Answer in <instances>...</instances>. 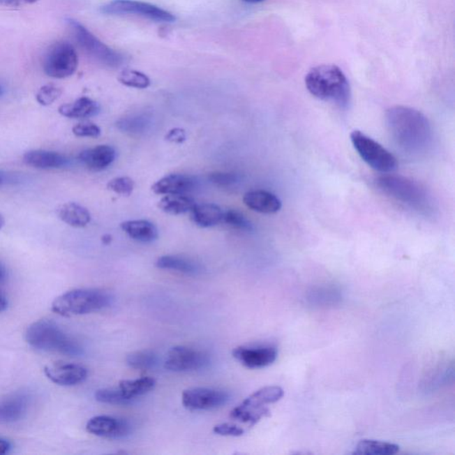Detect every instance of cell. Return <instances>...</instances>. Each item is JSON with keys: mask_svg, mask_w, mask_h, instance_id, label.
<instances>
[{"mask_svg": "<svg viewBox=\"0 0 455 455\" xmlns=\"http://www.w3.org/2000/svg\"><path fill=\"white\" fill-rule=\"evenodd\" d=\"M387 129L393 142L405 154H427L433 142V130L424 113L411 107L393 106L385 114Z\"/></svg>", "mask_w": 455, "mask_h": 455, "instance_id": "obj_1", "label": "cell"}, {"mask_svg": "<svg viewBox=\"0 0 455 455\" xmlns=\"http://www.w3.org/2000/svg\"><path fill=\"white\" fill-rule=\"evenodd\" d=\"M305 84L312 96L346 109L352 100V89L345 74L334 64L312 68L305 77Z\"/></svg>", "mask_w": 455, "mask_h": 455, "instance_id": "obj_2", "label": "cell"}, {"mask_svg": "<svg viewBox=\"0 0 455 455\" xmlns=\"http://www.w3.org/2000/svg\"><path fill=\"white\" fill-rule=\"evenodd\" d=\"M379 190L396 202L404 204L415 212L431 216L435 211L433 197L417 181L401 175L385 174L376 179Z\"/></svg>", "mask_w": 455, "mask_h": 455, "instance_id": "obj_3", "label": "cell"}, {"mask_svg": "<svg viewBox=\"0 0 455 455\" xmlns=\"http://www.w3.org/2000/svg\"><path fill=\"white\" fill-rule=\"evenodd\" d=\"M25 340L29 345L42 352H58L70 357L83 353L77 341L51 320H38L31 324L26 330Z\"/></svg>", "mask_w": 455, "mask_h": 455, "instance_id": "obj_4", "label": "cell"}, {"mask_svg": "<svg viewBox=\"0 0 455 455\" xmlns=\"http://www.w3.org/2000/svg\"><path fill=\"white\" fill-rule=\"evenodd\" d=\"M112 297L98 289H75L55 299L52 311L60 316L73 317L93 313L109 306Z\"/></svg>", "mask_w": 455, "mask_h": 455, "instance_id": "obj_5", "label": "cell"}, {"mask_svg": "<svg viewBox=\"0 0 455 455\" xmlns=\"http://www.w3.org/2000/svg\"><path fill=\"white\" fill-rule=\"evenodd\" d=\"M350 140L360 158L375 170L389 174L398 168L395 156L363 132L355 130L350 134Z\"/></svg>", "mask_w": 455, "mask_h": 455, "instance_id": "obj_6", "label": "cell"}, {"mask_svg": "<svg viewBox=\"0 0 455 455\" xmlns=\"http://www.w3.org/2000/svg\"><path fill=\"white\" fill-rule=\"evenodd\" d=\"M67 22L75 40L89 57L110 68H119L124 64L125 58L122 54L103 43L80 22L71 18L68 19Z\"/></svg>", "mask_w": 455, "mask_h": 455, "instance_id": "obj_7", "label": "cell"}, {"mask_svg": "<svg viewBox=\"0 0 455 455\" xmlns=\"http://www.w3.org/2000/svg\"><path fill=\"white\" fill-rule=\"evenodd\" d=\"M79 66V57L73 45L61 41L54 44L45 55V73L54 79H65L71 76Z\"/></svg>", "mask_w": 455, "mask_h": 455, "instance_id": "obj_8", "label": "cell"}, {"mask_svg": "<svg viewBox=\"0 0 455 455\" xmlns=\"http://www.w3.org/2000/svg\"><path fill=\"white\" fill-rule=\"evenodd\" d=\"M108 15H137L157 22H173L175 17L170 12L149 3L135 0H113L100 8Z\"/></svg>", "mask_w": 455, "mask_h": 455, "instance_id": "obj_9", "label": "cell"}, {"mask_svg": "<svg viewBox=\"0 0 455 455\" xmlns=\"http://www.w3.org/2000/svg\"><path fill=\"white\" fill-rule=\"evenodd\" d=\"M210 357L201 350L186 346L172 348L165 362V368L172 372L197 371L209 365Z\"/></svg>", "mask_w": 455, "mask_h": 455, "instance_id": "obj_10", "label": "cell"}, {"mask_svg": "<svg viewBox=\"0 0 455 455\" xmlns=\"http://www.w3.org/2000/svg\"><path fill=\"white\" fill-rule=\"evenodd\" d=\"M181 401L188 410H213L225 405L230 401V395L216 389L193 388L184 391Z\"/></svg>", "mask_w": 455, "mask_h": 455, "instance_id": "obj_11", "label": "cell"}, {"mask_svg": "<svg viewBox=\"0 0 455 455\" xmlns=\"http://www.w3.org/2000/svg\"><path fill=\"white\" fill-rule=\"evenodd\" d=\"M278 349L271 344L239 346L233 350L234 359L250 369L264 368L272 365L278 357Z\"/></svg>", "mask_w": 455, "mask_h": 455, "instance_id": "obj_12", "label": "cell"}, {"mask_svg": "<svg viewBox=\"0 0 455 455\" xmlns=\"http://www.w3.org/2000/svg\"><path fill=\"white\" fill-rule=\"evenodd\" d=\"M86 428L89 433L109 440H121L128 435L131 430L128 422L107 415L90 419Z\"/></svg>", "mask_w": 455, "mask_h": 455, "instance_id": "obj_13", "label": "cell"}, {"mask_svg": "<svg viewBox=\"0 0 455 455\" xmlns=\"http://www.w3.org/2000/svg\"><path fill=\"white\" fill-rule=\"evenodd\" d=\"M45 375L55 385L70 387L86 381L89 371L77 364H52L45 367Z\"/></svg>", "mask_w": 455, "mask_h": 455, "instance_id": "obj_14", "label": "cell"}, {"mask_svg": "<svg viewBox=\"0 0 455 455\" xmlns=\"http://www.w3.org/2000/svg\"><path fill=\"white\" fill-rule=\"evenodd\" d=\"M30 396L26 393H15L0 401V424H14L27 412Z\"/></svg>", "mask_w": 455, "mask_h": 455, "instance_id": "obj_15", "label": "cell"}, {"mask_svg": "<svg viewBox=\"0 0 455 455\" xmlns=\"http://www.w3.org/2000/svg\"><path fill=\"white\" fill-rule=\"evenodd\" d=\"M80 161L91 171H102L112 165L116 158L115 149L110 145H98L84 149L79 155Z\"/></svg>", "mask_w": 455, "mask_h": 455, "instance_id": "obj_16", "label": "cell"}, {"mask_svg": "<svg viewBox=\"0 0 455 455\" xmlns=\"http://www.w3.org/2000/svg\"><path fill=\"white\" fill-rule=\"evenodd\" d=\"M197 186V181L186 174H172L161 178L154 186L152 191L158 195L186 194Z\"/></svg>", "mask_w": 455, "mask_h": 455, "instance_id": "obj_17", "label": "cell"}, {"mask_svg": "<svg viewBox=\"0 0 455 455\" xmlns=\"http://www.w3.org/2000/svg\"><path fill=\"white\" fill-rule=\"evenodd\" d=\"M246 206L261 214H276L282 208V202L275 194L267 191H248L243 198Z\"/></svg>", "mask_w": 455, "mask_h": 455, "instance_id": "obj_18", "label": "cell"}, {"mask_svg": "<svg viewBox=\"0 0 455 455\" xmlns=\"http://www.w3.org/2000/svg\"><path fill=\"white\" fill-rule=\"evenodd\" d=\"M24 162L30 167L48 170L66 167L69 164V159L59 152L37 149L26 152Z\"/></svg>", "mask_w": 455, "mask_h": 455, "instance_id": "obj_19", "label": "cell"}, {"mask_svg": "<svg viewBox=\"0 0 455 455\" xmlns=\"http://www.w3.org/2000/svg\"><path fill=\"white\" fill-rule=\"evenodd\" d=\"M284 396V391L278 386H267L260 389L246 398L240 405L243 408L258 411L267 408V405L274 404L281 401Z\"/></svg>", "mask_w": 455, "mask_h": 455, "instance_id": "obj_20", "label": "cell"}, {"mask_svg": "<svg viewBox=\"0 0 455 455\" xmlns=\"http://www.w3.org/2000/svg\"><path fill=\"white\" fill-rule=\"evenodd\" d=\"M120 227L123 232L136 241L151 243L158 237V228L147 220L126 221L120 224Z\"/></svg>", "mask_w": 455, "mask_h": 455, "instance_id": "obj_21", "label": "cell"}, {"mask_svg": "<svg viewBox=\"0 0 455 455\" xmlns=\"http://www.w3.org/2000/svg\"><path fill=\"white\" fill-rule=\"evenodd\" d=\"M99 112V104L89 97H81L73 103L64 104L59 108L61 115L70 119L90 118Z\"/></svg>", "mask_w": 455, "mask_h": 455, "instance_id": "obj_22", "label": "cell"}, {"mask_svg": "<svg viewBox=\"0 0 455 455\" xmlns=\"http://www.w3.org/2000/svg\"><path fill=\"white\" fill-rule=\"evenodd\" d=\"M193 220L196 225L210 228L222 223L223 211L216 204H196L191 209Z\"/></svg>", "mask_w": 455, "mask_h": 455, "instance_id": "obj_23", "label": "cell"}, {"mask_svg": "<svg viewBox=\"0 0 455 455\" xmlns=\"http://www.w3.org/2000/svg\"><path fill=\"white\" fill-rule=\"evenodd\" d=\"M58 216L64 223L74 228L86 227L91 221L89 211L73 202L63 204L58 209Z\"/></svg>", "mask_w": 455, "mask_h": 455, "instance_id": "obj_24", "label": "cell"}, {"mask_svg": "<svg viewBox=\"0 0 455 455\" xmlns=\"http://www.w3.org/2000/svg\"><path fill=\"white\" fill-rule=\"evenodd\" d=\"M157 267L162 269L184 273L187 275H197L201 271L200 265L193 260L180 255H164L156 262Z\"/></svg>", "mask_w": 455, "mask_h": 455, "instance_id": "obj_25", "label": "cell"}, {"mask_svg": "<svg viewBox=\"0 0 455 455\" xmlns=\"http://www.w3.org/2000/svg\"><path fill=\"white\" fill-rule=\"evenodd\" d=\"M195 204L193 198L185 194H170L161 198L158 207L165 213L178 216L191 211Z\"/></svg>", "mask_w": 455, "mask_h": 455, "instance_id": "obj_26", "label": "cell"}, {"mask_svg": "<svg viewBox=\"0 0 455 455\" xmlns=\"http://www.w3.org/2000/svg\"><path fill=\"white\" fill-rule=\"evenodd\" d=\"M151 126V116L147 113H135L126 116L117 122V128L120 131L128 134L139 135L147 131Z\"/></svg>", "mask_w": 455, "mask_h": 455, "instance_id": "obj_27", "label": "cell"}, {"mask_svg": "<svg viewBox=\"0 0 455 455\" xmlns=\"http://www.w3.org/2000/svg\"><path fill=\"white\" fill-rule=\"evenodd\" d=\"M398 445L388 442L363 440L357 445L353 454L355 455H393L398 453Z\"/></svg>", "mask_w": 455, "mask_h": 455, "instance_id": "obj_28", "label": "cell"}, {"mask_svg": "<svg viewBox=\"0 0 455 455\" xmlns=\"http://www.w3.org/2000/svg\"><path fill=\"white\" fill-rule=\"evenodd\" d=\"M156 380L151 377H144L136 380H124L119 382V388L128 396L135 401L137 396L146 394L155 388Z\"/></svg>", "mask_w": 455, "mask_h": 455, "instance_id": "obj_29", "label": "cell"}, {"mask_svg": "<svg viewBox=\"0 0 455 455\" xmlns=\"http://www.w3.org/2000/svg\"><path fill=\"white\" fill-rule=\"evenodd\" d=\"M158 363V356L149 350L132 352L126 357V364L134 369L145 370L146 371V370L155 368Z\"/></svg>", "mask_w": 455, "mask_h": 455, "instance_id": "obj_30", "label": "cell"}, {"mask_svg": "<svg viewBox=\"0 0 455 455\" xmlns=\"http://www.w3.org/2000/svg\"><path fill=\"white\" fill-rule=\"evenodd\" d=\"M269 415H271V411H269V408L262 411H253L243 408L240 405L230 412V417L234 420H238L243 422V424H248L249 427L258 424L262 418L268 417Z\"/></svg>", "mask_w": 455, "mask_h": 455, "instance_id": "obj_31", "label": "cell"}, {"mask_svg": "<svg viewBox=\"0 0 455 455\" xmlns=\"http://www.w3.org/2000/svg\"><path fill=\"white\" fill-rule=\"evenodd\" d=\"M94 398L103 404L109 405H128L134 401L128 398L119 388L98 389L94 394Z\"/></svg>", "mask_w": 455, "mask_h": 455, "instance_id": "obj_32", "label": "cell"}, {"mask_svg": "<svg viewBox=\"0 0 455 455\" xmlns=\"http://www.w3.org/2000/svg\"><path fill=\"white\" fill-rule=\"evenodd\" d=\"M119 81L126 87H134V89H147L151 84V80L141 71L134 70H126L119 74Z\"/></svg>", "mask_w": 455, "mask_h": 455, "instance_id": "obj_33", "label": "cell"}, {"mask_svg": "<svg viewBox=\"0 0 455 455\" xmlns=\"http://www.w3.org/2000/svg\"><path fill=\"white\" fill-rule=\"evenodd\" d=\"M222 223L234 228V229L244 230V232H251L253 229V224L248 218L235 209H230L223 212Z\"/></svg>", "mask_w": 455, "mask_h": 455, "instance_id": "obj_34", "label": "cell"}, {"mask_svg": "<svg viewBox=\"0 0 455 455\" xmlns=\"http://www.w3.org/2000/svg\"><path fill=\"white\" fill-rule=\"evenodd\" d=\"M63 91L54 84H45L38 91L36 99L40 105L48 106L60 98Z\"/></svg>", "mask_w": 455, "mask_h": 455, "instance_id": "obj_35", "label": "cell"}, {"mask_svg": "<svg viewBox=\"0 0 455 455\" xmlns=\"http://www.w3.org/2000/svg\"><path fill=\"white\" fill-rule=\"evenodd\" d=\"M107 188L122 196H130L134 191L135 181L126 177H117L109 181Z\"/></svg>", "mask_w": 455, "mask_h": 455, "instance_id": "obj_36", "label": "cell"}, {"mask_svg": "<svg viewBox=\"0 0 455 455\" xmlns=\"http://www.w3.org/2000/svg\"><path fill=\"white\" fill-rule=\"evenodd\" d=\"M211 183L220 187H230L238 184L240 177L238 174L230 173V172H214L208 177Z\"/></svg>", "mask_w": 455, "mask_h": 455, "instance_id": "obj_37", "label": "cell"}, {"mask_svg": "<svg viewBox=\"0 0 455 455\" xmlns=\"http://www.w3.org/2000/svg\"><path fill=\"white\" fill-rule=\"evenodd\" d=\"M73 134L77 137H99L100 128L98 126L91 122L80 123L73 126Z\"/></svg>", "mask_w": 455, "mask_h": 455, "instance_id": "obj_38", "label": "cell"}, {"mask_svg": "<svg viewBox=\"0 0 455 455\" xmlns=\"http://www.w3.org/2000/svg\"><path fill=\"white\" fill-rule=\"evenodd\" d=\"M214 433L225 437H240L245 433V430L239 426L232 424H221L214 426Z\"/></svg>", "mask_w": 455, "mask_h": 455, "instance_id": "obj_39", "label": "cell"}, {"mask_svg": "<svg viewBox=\"0 0 455 455\" xmlns=\"http://www.w3.org/2000/svg\"><path fill=\"white\" fill-rule=\"evenodd\" d=\"M165 140L174 144H183L186 140V133L181 128H173L165 135Z\"/></svg>", "mask_w": 455, "mask_h": 455, "instance_id": "obj_40", "label": "cell"}, {"mask_svg": "<svg viewBox=\"0 0 455 455\" xmlns=\"http://www.w3.org/2000/svg\"><path fill=\"white\" fill-rule=\"evenodd\" d=\"M38 0H0V4L9 6H20L22 5L33 4Z\"/></svg>", "mask_w": 455, "mask_h": 455, "instance_id": "obj_41", "label": "cell"}, {"mask_svg": "<svg viewBox=\"0 0 455 455\" xmlns=\"http://www.w3.org/2000/svg\"><path fill=\"white\" fill-rule=\"evenodd\" d=\"M10 450L11 444L4 438H0V455L8 454Z\"/></svg>", "mask_w": 455, "mask_h": 455, "instance_id": "obj_42", "label": "cell"}, {"mask_svg": "<svg viewBox=\"0 0 455 455\" xmlns=\"http://www.w3.org/2000/svg\"><path fill=\"white\" fill-rule=\"evenodd\" d=\"M8 307V299L5 297L4 294L0 292V312L5 311Z\"/></svg>", "mask_w": 455, "mask_h": 455, "instance_id": "obj_43", "label": "cell"}, {"mask_svg": "<svg viewBox=\"0 0 455 455\" xmlns=\"http://www.w3.org/2000/svg\"><path fill=\"white\" fill-rule=\"evenodd\" d=\"M6 278V269L1 264H0V282L4 281Z\"/></svg>", "mask_w": 455, "mask_h": 455, "instance_id": "obj_44", "label": "cell"}, {"mask_svg": "<svg viewBox=\"0 0 455 455\" xmlns=\"http://www.w3.org/2000/svg\"><path fill=\"white\" fill-rule=\"evenodd\" d=\"M5 93H6L5 86L4 84H3L1 81H0V98H1L3 96H4Z\"/></svg>", "mask_w": 455, "mask_h": 455, "instance_id": "obj_45", "label": "cell"}, {"mask_svg": "<svg viewBox=\"0 0 455 455\" xmlns=\"http://www.w3.org/2000/svg\"><path fill=\"white\" fill-rule=\"evenodd\" d=\"M103 241L104 244H109L110 241H112V237L110 235H105L103 238Z\"/></svg>", "mask_w": 455, "mask_h": 455, "instance_id": "obj_46", "label": "cell"}, {"mask_svg": "<svg viewBox=\"0 0 455 455\" xmlns=\"http://www.w3.org/2000/svg\"><path fill=\"white\" fill-rule=\"evenodd\" d=\"M5 225V218L3 217L2 214H0V230L2 229Z\"/></svg>", "mask_w": 455, "mask_h": 455, "instance_id": "obj_47", "label": "cell"}, {"mask_svg": "<svg viewBox=\"0 0 455 455\" xmlns=\"http://www.w3.org/2000/svg\"><path fill=\"white\" fill-rule=\"evenodd\" d=\"M242 1L248 2V3H260L264 1V0H242Z\"/></svg>", "mask_w": 455, "mask_h": 455, "instance_id": "obj_48", "label": "cell"}, {"mask_svg": "<svg viewBox=\"0 0 455 455\" xmlns=\"http://www.w3.org/2000/svg\"><path fill=\"white\" fill-rule=\"evenodd\" d=\"M5 179H4V175L2 174H0V185H1L3 183H4Z\"/></svg>", "mask_w": 455, "mask_h": 455, "instance_id": "obj_49", "label": "cell"}]
</instances>
